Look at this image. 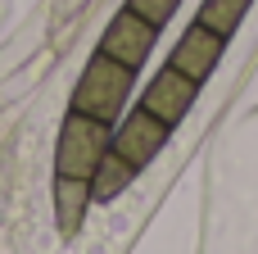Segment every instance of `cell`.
<instances>
[{
	"label": "cell",
	"mask_w": 258,
	"mask_h": 254,
	"mask_svg": "<svg viewBox=\"0 0 258 254\" xmlns=\"http://www.w3.org/2000/svg\"><path fill=\"white\" fill-rule=\"evenodd\" d=\"M132 86H136V68H127V64H118V59H109V55L95 50V59L82 68V77L73 86L68 109L91 114L100 123H118L122 109H127V100H132Z\"/></svg>",
	"instance_id": "cell-1"
},
{
	"label": "cell",
	"mask_w": 258,
	"mask_h": 254,
	"mask_svg": "<svg viewBox=\"0 0 258 254\" xmlns=\"http://www.w3.org/2000/svg\"><path fill=\"white\" fill-rule=\"evenodd\" d=\"M109 136H113V123H100L91 114H77L68 109L63 127H59V141H54V173L59 177H82L91 182V173L100 168V159L109 155Z\"/></svg>",
	"instance_id": "cell-2"
},
{
	"label": "cell",
	"mask_w": 258,
	"mask_h": 254,
	"mask_svg": "<svg viewBox=\"0 0 258 254\" xmlns=\"http://www.w3.org/2000/svg\"><path fill=\"white\" fill-rule=\"evenodd\" d=\"M168 136H172V127H168V123H159L154 114H145V109L136 105V109L113 127L109 150H113V155H122V159L141 173V168H150V164L159 159V150L168 145Z\"/></svg>",
	"instance_id": "cell-3"
},
{
	"label": "cell",
	"mask_w": 258,
	"mask_h": 254,
	"mask_svg": "<svg viewBox=\"0 0 258 254\" xmlns=\"http://www.w3.org/2000/svg\"><path fill=\"white\" fill-rule=\"evenodd\" d=\"M154 41H159V27H154L150 18H141L136 9L122 5V9L109 18L104 36H100V55H109V59H118V64H127V68H141V64L150 59Z\"/></svg>",
	"instance_id": "cell-4"
},
{
	"label": "cell",
	"mask_w": 258,
	"mask_h": 254,
	"mask_svg": "<svg viewBox=\"0 0 258 254\" xmlns=\"http://www.w3.org/2000/svg\"><path fill=\"white\" fill-rule=\"evenodd\" d=\"M195 95H200V82H190L186 73H177L172 64H163V68L145 82V91H141V109L154 114L159 123L177 127V123L195 109Z\"/></svg>",
	"instance_id": "cell-5"
},
{
	"label": "cell",
	"mask_w": 258,
	"mask_h": 254,
	"mask_svg": "<svg viewBox=\"0 0 258 254\" xmlns=\"http://www.w3.org/2000/svg\"><path fill=\"white\" fill-rule=\"evenodd\" d=\"M222 55H227V36H218L213 27H204V23H190L181 36H177V45H172V55H168V64L177 68V73H186L190 82H209L213 77V68L222 64Z\"/></svg>",
	"instance_id": "cell-6"
},
{
	"label": "cell",
	"mask_w": 258,
	"mask_h": 254,
	"mask_svg": "<svg viewBox=\"0 0 258 254\" xmlns=\"http://www.w3.org/2000/svg\"><path fill=\"white\" fill-rule=\"evenodd\" d=\"M86 209H91V182H82V177H59V173H54V223H59L63 236H73V232L82 227Z\"/></svg>",
	"instance_id": "cell-7"
},
{
	"label": "cell",
	"mask_w": 258,
	"mask_h": 254,
	"mask_svg": "<svg viewBox=\"0 0 258 254\" xmlns=\"http://www.w3.org/2000/svg\"><path fill=\"white\" fill-rule=\"evenodd\" d=\"M132 182H136V168H132L122 155L109 150V155L100 159V168L91 173V205H109V200H118Z\"/></svg>",
	"instance_id": "cell-8"
},
{
	"label": "cell",
	"mask_w": 258,
	"mask_h": 254,
	"mask_svg": "<svg viewBox=\"0 0 258 254\" xmlns=\"http://www.w3.org/2000/svg\"><path fill=\"white\" fill-rule=\"evenodd\" d=\"M249 5H254V0H200L195 23H204V27H213L218 36H227V41H231V32L245 23Z\"/></svg>",
	"instance_id": "cell-9"
},
{
	"label": "cell",
	"mask_w": 258,
	"mask_h": 254,
	"mask_svg": "<svg viewBox=\"0 0 258 254\" xmlns=\"http://www.w3.org/2000/svg\"><path fill=\"white\" fill-rule=\"evenodd\" d=\"M177 5H181V0H127V9H136V14L150 18L154 27H163V23L177 14Z\"/></svg>",
	"instance_id": "cell-10"
}]
</instances>
